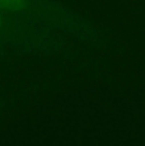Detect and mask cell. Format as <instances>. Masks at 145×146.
Listing matches in <instances>:
<instances>
[{
	"mask_svg": "<svg viewBox=\"0 0 145 146\" xmlns=\"http://www.w3.org/2000/svg\"><path fill=\"white\" fill-rule=\"evenodd\" d=\"M29 4V0H0V10L3 13L23 12Z\"/></svg>",
	"mask_w": 145,
	"mask_h": 146,
	"instance_id": "obj_1",
	"label": "cell"
},
{
	"mask_svg": "<svg viewBox=\"0 0 145 146\" xmlns=\"http://www.w3.org/2000/svg\"><path fill=\"white\" fill-rule=\"evenodd\" d=\"M5 28V19H4V13L0 10V33L4 31Z\"/></svg>",
	"mask_w": 145,
	"mask_h": 146,
	"instance_id": "obj_2",
	"label": "cell"
}]
</instances>
